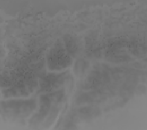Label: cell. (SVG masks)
Wrapping results in <instances>:
<instances>
[{"label":"cell","mask_w":147,"mask_h":130,"mask_svg":"<svg viewBox=\"0 0 147 130\" xmlns=\"http://www.w3.org/2000/svg\"><path fill=\"white\" fill-rule=\"evenodd\" d=\"M36 108L35 100H9L1 103V110L3 116L12 120L27 118Z\"/></svg>","instance_id":"obj_1"},{"label":"cell","mask_w":147,"mask_h":130,"mask_svg":"<svg viewBox=\"0 0 147 130\" xmlns=\"http://www.w3.org/2000/svg\"><path fill=\"white\" fill-rule=\"evenodd\" d=\"M72 59L61 44L57 45L50 50L47 55V63L52 70L67 68L72 63Z\"/></svg>","instance_id":"obj_2"},{"label":"cell","mask_w":147,"mask_h":130,"mask_svg":"<svg viewBox=\"0 0 147 130\" xmlns=\"http://www.w3.org/2000/svg\"><path fill=\"white\" fill-rule=\"evenodd\" d=\"M65 74H50L44 77L40 81L41 89L49 92L59 88L62 85L65 79Z\"/></svg>","instance_id":"obj_3"},{"label":"cell","mask_w":147,"mask_h":130,"mask_svg":"<svg viewBox=\"0 0 147 130\" xmlns=\"http://www.w3.org/2000/svg\"><path fill=\"white\" fill-rule=\"evenodd\" d=\"M36 85L32 83H18L13 87L7 89L3 91L5 97H21L29 95L33 90V86Z\"/></svg>","instance_id":"obj_4"},{"label":"cell","mask_w":147,"mask_h":130,"mask_svg":"<svg viewBox=\"0 0 147 130\" xmlns=\"http://www.w3.org/2000/svg\"><path fill=\"white\" fill-rule=\"evenodd\" d=\"M106 98L105 94L97 91L81 93L77 96L76 101L79 104H94L102 102Z\"/></svg>","instance_id":"obj_5"},{"label":"cell","mask_w":147,"mask_h":130,"mask_svg":"<svg viewBox=\"0 0 147 130\" xmlns=\"http://www.w3.org/2000/svg\"><path fill=\"white\" fill-rule=\"evenodd\" d=\"M64 97L65 92L63 90H59L54 92H48L40 96V103L41 105L51 108L52 105L61 102Z\"/></svg>","instance_id":"obj_6"},{"label":"cell","mask_w":147,"mask_h":130,"mask_svg":"<svg viewBox=\"0 0 147 130\" xmlns=\"http://www.w3.org/2000/svg\"><path fill=\"white\" fill-rule=\"evenodd\" d=\"M77 112L81 118L91 119L98 116L100 113V110L98 108L94 106H85L79 108L77 110Z\"/></svg>","instance_id":"obj_7"},{"label":"cell","mask_w":147,"mask_h":130,"mask_svg":"<svg viewBox=\"0 0 147 130\" xmlns=\"http://www.w3.org/2000/svg\"><path fill=\"white\" fill-rule=\"evenodd\" d=\"M89 67V64L87 61L80 59L75 62L74 67V72L78 77H83L86 74Z\"/></svg>","instance_id":"obj_8"},{"label":"cell","mask_w":147,"mask_h":130,"mask_svg":"<svg viewBox=\"0 0 147 130\" xmlns=\"http://www.w3.org/2000/svg\"><path fill=\"white\" fill-rule=\"evenodd\" d=\"M65 49L70 56H74L78 51L79 45L77 41L72 37L67 38L65 41Z\"/></svg>","instance_id":"obj_9"}]
</instances>
